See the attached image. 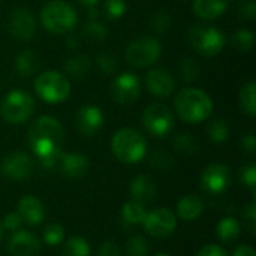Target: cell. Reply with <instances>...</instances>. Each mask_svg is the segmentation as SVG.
I'll use <instances>...</instances> for the list:
<instances>
[{
	"label": "cell",
	"mask_w": 256,
	"mask_h": 256,
	"mask_svg": "<svg viewBox=\"0 0 256 256\" xmlns=\"http://www.w3.org/2000/svg\"><path fill=\"white\" fill-rule=\"evenodd\" d=\"M27 141L33 154L44 168H57L64 144V129L57 118L51 116L39 117L32 124Z\"/></svg>",
	"instance_id": "6da1fadb"
},
{
	"label": "cell",
	"mask_w": 256,
	"mask_h": 256,
	"mask_svg": "<svg viewBox=\"0 0 256 256\" xmlns=\"http://www.w3.org/2000/svg\"><path fill=\"white\" fill-rule=\"evenodd\" d=\"M174 106L178 117L190 124L201 123L212 116L213 100L201 88L186 87L178 92L174 99Z\"/></svg>",
	"instance_id": "7a4b0ae2"
},
{
	"label": "cell",
	"mask_w": 256,
	"mask_h": 256,
	"mask_svg": "<svg viewBox=\"0 0 256 256\" xmlns=\"http://www.w3.org/2000/svg\"><path fill=\"white\" fill-rule=\"evenodd\" d=\"M111 150L117 160L128 165H134L146 158L147 142L138 130L124 128L114 134L111 140Z\"/></svg>",
	"instance_id": "3957f363"
},
{
	"label": "cell",
	"mask_w": 256,
	"mask_h": 256,
	"mask_svg": "<svg viewBox=\"0 0 256 256\" xmlns=\"http://www.w3.org/2000/svg\"><path fill=\"white\" fill-rule=\"evenodd\" d=\"M78 16L75 9L63 0H51L40 10L42 26L56 34L66 33L76 26Z\"/></svg>",
	"instance_id": "277c9868"
},
{
	"label": "cell",
	"mask_w": 256,
	"mask_h": 256,
	"mask_svg": "<svg viewBox=\"0 0 256 256\" xmlns=\"http://www.w3.org/2000/svg\"><path fill=\"white\" fill-rule=\"evenodd\" d=\"M36 108L33 96L24 90L9 92L0 104V116L6 123L21 124L27 122Z\"/></svg>",
	"instance_id": "5b68a950"
},
{
	"label": "cell",
	"mask_w": 256,
	"mask_h": 256,
	"mask_svg": "<svg viewBox=\"0 0 256 256\" xmlns=\"http://www.w3.org/2000/svg\"><path fill=\"white\" fill-rule=\"evenodd\" d=\"M38 96L48 104H60L69 98L70 84L68 78L57 70H45L34 80Z\"/></svg>",
	"instance_id": "8992f818"
},
{
	"label": "cell",
	"mask_w": 256,
	"mask_h": 256,
	"mask_svg": "<svg viewBox=\"0 0 256 256\" xmlns=\"http://www.w3.org/2000/svg\"><path fill=\"white\" fill-rule=\"evenodd\" d=\"M189 42L192 48L201 56L213 57L224 50L226 44V38L224 32H220L213 26L196 24L189 30Z\"/></svg>",
	"instance_id": "52a82bcc"
},
{
	"label": "cell",
	"mask_w": 256,
	"mask_h": 256,
	"mask_svg": "<svg viewBox=\"0 0 256 256\" xmlns=\"http://www.w3.org/2000/svg\"><path fill=\"white\" fill-rule=\"evenodd\" d=\"M162 46L158 39L152 36H140L129 42L126 48V60L136 68H146L158 62Z\"/></svg>",
	"instance_id": "ba28073f"
},
{
	"label": "cell",
	"mask_w": 256,
	"mask_h": 256,
	"mask_svg": "<svg viewBox=\"0 0 256 256\" xmlns=\"http://www.w3.org/2000/svg\"><path fill=\"white\" fill-rule=\"evenodd\" d=\"M142 124L146 130L153 136H165L174 128V116L171 110L160 102L148 105L142 112Z\"/></svg>",
	"instance_id": "9c48e42d"
},
{
	"label": "cell",
	"mask_w": 256,
	"mask_h": 256,
	"mask_svg": "<svg viewBox=\"0 0 256 256\" xmlns=\"http://www.w3.org/2000/svg\"><path fill=\"white\" fill-rule=\"evenodd\" d=\"M144 226V231L153 237V238H165L170 237L176 228H177V218L176 214L166 208H154L152 212H147L144 222L141 224Z\"/></svg>",
	"instance_id": "30bf717a"
},
{
	"label": "cell",
	"mask_w": 256,
	"mask_h": 256,
	"mask_svg": "<svg viewBox=\"0 0 256 256\" xmlns=\"http://www.w3.org/2000/svg\"><path fill=\"white\" fill-rule=\"evenodd\" d=\"M110 93L117 104L130 105L136 102L141 94V81L135 74L123 72L112 80Z\"/></svg>",
	"instance_id": "8fae6325"
},
{
	"label": "cell",
	"mask_w": 256,
	"mask_h": 256,
	"mask_svg": "<svg viewBox=\"0 0 256 256\" xmlns=\"http://www.w3.org/2000/svg\"><path fill=\"white\" fill-rule=\"evenodd\" d=\"M231 182H232L231 170L225 164H219V162L208 165L202 171L200 178L201 188L212 195L224 194L231 186Z\"/></svg>",
	"instance_id": "7c38bea8"
},
{
	"label": "cell",
	"mask_w": 256,
	"mask_h": 256,
	"mask_svg": "<svg viewBox=\"0 0 256 256\" xmlns=\"http://www.w3.org/2000/svg\"><path fill=\"white\" fill-rule=\"evenodd\" d=\"M33 159L24 152H14L3 158L0 164V172L10 180L22 182L27 180L33 172Z\"/></svg>",
	"instance_id": "4fadbf2b"
},
{
	"label": "cell",
	"mask_w": 256,
	"mask_h": 256,
	"mask_svg": "<svg viewBox=\"0 0 256 256\" xmlns=\"http://www.w3.org/2000/svg\"><path fill=\"white\" fill-rule=\"evenodd\" d=\"M104 126V112L96 105H84L75 114V128L84 136L96 135Z\"/></svg>",
	"instance_id": "5bb4252c"
},
{
	"label": "cell",
	"mask_w": 256,
	"mask_h": 256,
	"mask_svg": "<svg viewBox=\"0 0 256 256\" xmlns=\"http://www.w3.org/2000/svg\"><path fill=\"white\" fill-rule=\"evenodd\" d=\"M8 252L12 256H36L40 252V242L33 232L18 230L8 240Z\"/></svg>",
	"instance_id": "9a60e30c"
},
{
	"label": "cell",
	"mask_w": 256,
	"mask_h": 256,
	"mask_svg": "<svg viewBox=\"0 0 256 256\" xmlns=\"http://www.w3.org/2000/svg\"><path fill=\"white\" fill-rule=\"evenodd\" d=\"M9 30L20 40H30L36 32V21L27 8H16L9 18Z\"/></svg>",
	"instance_id": "2e32d148"
},
{
	"label": "cell",
	"mask_w": 256,
	"mask_h": 256,
	"mask_svg": "<svg viewBox=\"0 0 256 256\" xmlns=\"http://www.w3.org/2000/svg\"><path fill=\"white\" fill-rule=\"evenodd\" d=\"M57 170L66 177V178H81L84 177L90 170V160L82 153H62Z\"/></svg>",
	"instance_id": "e0dca14e"
},
{
	"label": "cell",
	"mask_w": 256,
	"mask_h": 256,
	"mask_svg": "<svg viewBox=\"0 0 256 256\" xmlns=\"http://www.w3.org/2000/svg\"><path fill=\"white\" fill-rule=\"evenodd\" d=\"M146 86L152 94L156 98H168L176 87L174 76L164 68H156L148 70L146 75Z\"/></svg>",
	"instance_id": "ac0fdd59"
},
{
	"label": "cell",
	"mask_w": 256,
	"mask_h": 256,
	"mask_svg": "<svg viewBox=\"0 0 256 256\" xmlns=\"http://www.w3.org/2000/svg\"><path fill=\"white\" fill-rule=\"evenodd\" d=\"M16 213L22 219L24 224L30 226H36L45 219V207L44 202L34 195H24L16 206Z\"/></svg>",
	"instance_id": "d6986e66"
},
{
	"label": "cell",
	"mask_w": 256,
	"mask_h": 256,
	"mask_svg": "<svg viewBox=\"0 0 256 256\" xmlns=\"http://www.w3.org/2000/svg\"><path fill=\"white\" fill-rule=\"evenodd\" d=\"M129 190H130V196L134 201H138L141 204H148L152 202L156 195H158V188H156V183L153 182L152 177L146 176V174H141V176H136L132 182H130V186H129Z\"/></svg>",
	"instance_id": "ffe728a7"
},
{
	"label": "cell",
	"mask_w": 256,
	"mask_h": 256,
	"mask_svg": "<svg viewBox=\"0 0 256 256\" xmlns=\"http://www.w3.org/2000/svg\"><path fill=\"white\" fill-rule=\"evenodd\" d=\"M204 208H206L204 200L196 194H190L178 201L177 216L184 222H194L204 213Z\"/></svg>",
	"instance_id": "44dd1931"
},
{
	"label": "cell",
	"mask_w": 256,
	"mask_h": 256,
	"mask_svg": "<svg viewBox=\"0 0 256 256\" xmlns=\"http://www.w3.org/2000/svg\"><path fill=\"white\" fill-rule=\"evenodd\" d=\"M194 12L202 20H216L228 8V0H194Z\"/></svg>",
	"instance_id": "7402d4cb"
},
{
	"label": "cell",
	"mask_w": 256,
	"mask_h": 256,
	"mask_svg": "<svg viewBox=\"0 0 256 256\" xmlns=\"http://www.w3.org/2000/svg\"><path fill=\"white\" fill-rule=\"evenodd\" d=\"M242 230H243V226H242L240 220L232 216H226V218L220 219L219 224L216 225L218 238L226 244L237 242L242 236Z\"/></svg>",
	"instance_id": "603a6c76"
},
{
	"label": "cell",
	"mask_w": 256,
	"mask_h": 256,
	"mask_svg": "<svg viewBox=\"0 0 256 256\" xmlns=\"http://www.w3.org/2000/svg\"><path fill=\"white\" fill-rule=\"evenodd\" d=\"M38 68H39V58L30 50L21 51L16 56V58H15V69L18 70V74L21 76H30V75H33L38 70Z\"/></svg>",
	"instance_id": "cb8c5ba5"
},
{
	"label": "cell",
	"mask_w": 256,
	"mask_h": 256,
	"mask_svg": "<svg viewBox=\"0 0 256 256\" xmlns=\"http://www.w3.org/2000/svg\"><path fill=\"white\" fill-rule=\"evenodd\" d=\"M147 210L144 204L138 201H129L122 207V219L128 225H141L146 219Z\"/></svg>",
	"instance_id": "d4e9b609"
},
{
	"label": "cell",
	"mask_w": 256,
	"mask_h": 256,
	"mask_svg": "<svg viewBox=\"0 0 256 256\" xmlns=\"http://www.w3.org/2000/svg\"><path fill=\"white\" fill-rule=\"evenodd\" d=\"M238 102H240V106L242 110L250 116V117H255L256 114V86L254 81H249L246 82L242 90H240V94H238Z\"/></svg>",
	"instance_id": "484cf974"
},
{
	"label": "cell",
	"mask_w": 256,
	"mask_h": 256,
	"mask_svg": "<svg viewBox=\"0 0 256 256\" xmlns=\"http://www.w3.org/2000/svg\"><path fill=\"white\" fill-rule=\"evenodd\" d=\"M90 58L86 54H76L64 63V70L68 75L80 78L90 70Z\"/></svg>",
	"instance_id": "4316f807"
},
{
	"label": "cell",
	"mask_w": 256,
	"mask_h": 256,
	"mask_svg": "<svg viewBox=\"0 0 256 256\" xmlns=\"http://www.w3.org/2000/svg\"><path fill=\"white\" fill-rule=\"evenodd\" d=\"M62 256H90V244L80 236L69 237L64 242Z\"/></svg>",
	"instance_id": "83f0119b"
},
{
	"label": "cell",
	"mask_w": 256,
	"mask_h": 256,
	"mask_svg": "<svg viewBox=\"0 0 256 256\" xmlns=\"http://www.w3.org/2000/svg\"><path fill=\"white\" fill-rule=\"evenodd\" d=\"M174 148L182 153V154H186V156H194L198 153L200 150V146H198V141L190 135V134H178L176 138H174Z\"/></svg>",
	"instance_id": "f1b7e54d"
},
{
	"label": "cell",
	"mask_w": 256,
	"mask_h": 256,
	"mask_svg": "<svg viewBox=\"0 0 256 256\" xmlns=\"http://www.w3.org/2000/svg\"><path fill=\"white\" fill-rule=\"evenodd\" d=\"M207 135L208 138L216 142V144H222L228 140L230 136V126L224 118H216L213 120L208 128H207Z\"/></svg>",
	"instance_id": "f546056e"
},
{
	"label": "cell",
	"mask_w": 256,
	"mask_h": 256,
	"mask_svg": "<svg viewBox=\"0 0 256 256\" xmlns=\"http://www.w3.org/2000/svg\"><path fill=\"white\" fill-rule=\"evenodd\" d=\"M64 228L58 222H51L44 228V242L48 246H60L64 242Z\"/></svg>",
	"instance_id": "4dcf8cb0"
},
{
	"label": "cell",
	"mask_w": 256,
	"mask_h": 256,
	"mask_svg": "<svg viewBox=\"0 0 256 256\" xmlns=\"http://www.w3.org/2000/svg\"><path fill=\"white\" fill-rule=\"evenodd\" d=\"M82 34L87 39H90L92 42H104L108 36V30L102 22H99L96 20H90L82 27Z\"/></svg>",
	"instance_id": "1f68e13d"
},
{
	"label": "cell",
	"mask_w": 256,
	"mask_h": 256,
	"mask_svg": "<svg viewBox=\"0 0 256 256\" xmlns=\"http://www.w3.org/2000/svg\"><path fill=\"white\" fill-rule=\"evenodd\" d=\"M178 74L184 82H194L200 76V64L194 58H183L178 63Z\"/></svg>",
	"instance_id": "d6a6232c"
},
{
	"label": "cell",
	"mask_w": 256,
	"mask_h": 256,
	"mask_svg": "<svg viewBox=\"0 0 256 256\" xmlns=\"http://www.w3.org/2000/svg\"><path fill=\"white\" fill-rule=\"evenodd\" d=\"M148 254H150L148 243L141 236L132 237L126 244V255L128 256H148Z\"/></svg>",
	"instance_id": "836d02e7"
},
{
	"label": "cell",
	"mask_w": 256,
	"mask_h": 256,
	"mask_svg": "<svg viewBox=\"0 0 256 256\" xmlns=\"http://www.w3.org/2000/svg\"><path fill=\"white\" fill-rule=\"evenodd\" d=\"M231 42L238 51H250L254 46V33L248 28H242L234 33Z\"/></svg>",
	"instance_id": "e575fe53"
},
{
	"label": "cell",
	"mask_w": 256,
	"mask_h": 256,
	"mask_svg": "<svg viewBox=\"0 0 256 256\" xmlns=\"http://www.w3.org/2000/svg\"><path fill=\"white\" fill-rule=\"evenodd\" d=\"M126 8L128 6L124 0H105L104 3V12L111 20L122 18L126 14Z\"/></svg>",
	"instance_id": "d590c367"
},
{
	"label": "cell",
	"mask_w": 256,
	"mask_h": 256,
	"mask_svg": "<svg viewBox=\"0 0 256 256\" xmlns=\"http://www.w3.org/2000/svg\"><path fill=\"white\" fill-rule=\"evenodd\" d=\"M150 26L156 33H164L171 26V15L166 10H158L150 20Z\"/></svg>",
	"instance_id": "8d00e7d4"
},
{
	"label": "cell",
	"mask_w": 256,
	"mask_h": 256,
	"mask_svg": "<svg viewBox=\"0 0 256 256\" xmlns=\"http://www.w3.org/2000/svg\"><path fill=\"white\" fill-rule=\"evenodd\" d=\"M150 160H152V166L156 170H170L174 165L172 156L166 152H162V150H156L152 154Z\"/></svg>",
	"instance_id": "74e56055"
},
{
	"label": "cell",
	"mask_w": 256,
	"mask_h": 256,
	"mask_svg": "<svg viewBox=\"0 0 256 256\" xmlns=\"http://www.w3.org/2000/svg\"><path fill=\"white\" fill-rule=\"evenodd\" d=\"M96 63L104 74H114L117 70V58L110 52H102L98 56Z\"/></svg>",
	"instance_id": "f35d334b"
},
{
	"label": "cell",
	"mask_w": 256,
	"mask_h": 256,
	"mask_svg": "<svg viewBox=\"0 0 256 256\" xmlns=\"http://www.w3.org/2000/svg\"><path fill=\"white\" fill-rule=\"evenodd\" d=\"M240 180H242V183L248 188V189H250L254 194H255L256 190V166L252 164V165H248V166H244L242 171H240Z\"/></svg>",
	"instance_id": "ab89813d"
},
{
	"label": "cell",
	"mask_w": 256,
	"mask_h": 256,
	"mask_svg": "<svg viewBox=\"0 0 256 256\" xmlns=\"http://www.w3.org/2000/svg\"><path fill=\"white\" fill-rule=\"evenodd\" d=\"M243 220H244V226L248 228V231L254 236L256 231V204L252 202L249 204L244 212H243Z\"/></svg>",
	"instance_id": "60d3db41"
},
{
	"label": "cell",
	"mask_w": 256,
	"mask_h": 256,
	"mask_svg": "<svg viewBox=\"0 0 256 256\" xmlns=\"http://www.w3.org/2000/svg\"><path fill=\"white\" fill-rule=\"evenodd\" d=\"M2 225H3V230H8V231L14 232V231H18L21 228L22 219L20 218V214L16 212H12V213L4 216V219L2 220Z\"/></svg>",
	"instance_id": "b9f144b4"
},
{
	"label": "cell",
	"mask_w": 256,
	"mask_h": 256,
	"mask_svg": "<svg viewBox=\"0 0 256 256\" xmlns=\"http://www.w3.org/2000/svg\"><path fill=\"white\" fill-rule=\"evenodd\" d=\"M98 256H122L120 248L112 242H105L99 246Z\"/></svg>",
	"instance_id": "7bdbcfd3"
},
{
	"label": "cell",
	"mask_w": 256,
	"mask_h": 256,
	"mask_svg": "<svg viewBox=\"0 0 256 256\" xmlns=\"http://www.w3.org/2000/svg\"><path fill=\"white\" fill-rule=\"evenodd\" d=\"M196 256H228V254L225 252L224 248H220L218 244H207L200 249Z\"/></svg>",
	"instance_id": "ee69618b"
},
{
	"label": "cell",
	"mask_w": 256,
	"mask_h": 256,
	"mask_svg": "<svg viewBox=\"0 0 256 256\" xmlns=\"http://www.w3.org/2000/svg\"><path fill=\"white\" fill-rule=\"evenodd\" d=\"M242 12L246 18L254 20L256 16V4L254 0H248L243 6H242Z\"/></svg>",
	"instance_id": "f6af8a7d"
},
{
	"label": "cell",
	"mask_w": 256,
	"mask_h": 256,
	"mask_svg": "<svg viewBox=\"0 0 256 256\" xmlns=\"http://www.w3.org/2000/svg\"><path fill=\"white\" fill-rule=\"evenodd\" d=\"M232 256H256L255 249L248 244H240L234 249Z\"/></svg>",
	"instance_id": "bcb514c9"
},
{
	"label": "cell",
	"mask_w": 256,
	"mask_h": 256,
	"mask_svg": "<svg viewBox=\"0 0 256 256\" xmlns=\"http://www.w3.org/2000/svg\"><path fill=\"white\" fill-rule=\"evenodd\" d=\"M243 147H244V150L248 152V153H255L256 150V138L255 135H246V136H243Z\"/></svg>",
	"instance_id": "7dc6e473"
},
{
	"label": "cell",
	"mask_w": 256,
	"mask_h": 256,
	"mask_svg": "<svg viewBox=\"0 0 256 256\" xmlns=\"http://www.w3.org/2000/svg\"><path fill=\"white\" fill-rule=\"evenodd\" d=\"M66 45H68L70 50H75L76 46H80V38H76L75 34L68 36V39H66Z\"/></svg>",
	"instance_id": "c3c4849f"
},
{
	"label": "cell",
	"mask_w": 256,
	"mask_h": 256,
	"mask_svg": "<svg viewBox=\"0 0 256 256\" xmlns=\"http://www.w3.org/2000/svg\"><path fill=\"white\" fill-rule=\"evenodd\" d=\"M98 2H99V0H80V3H82L84 6H88V8H90V6H96Z\"/></svg>",
	"instance_id": "681fc988"
},
{
	"label": "cell",
	"mask_w": 256,
	"mask_h": 256,
	"mask_svg": "<svg viewBox=\"0 0 256 256\" xmlns=\"http://www.w3.org/2000/svg\"><path fill=\"white\" fill-rule=\"evenodd\" d=\"M2 237H3V225L0 222V240H2Z\"/></svg>",
	"instance_id": "f907efd6"
},
{
	"label": "cell",
	"mask_w": 256,
	"mask_h": 256,
	"mask_svg": "<svg viewBox=\"0 0 256 256\" xmlns=\"http://www.w3.org/2000/svg\"><path fill=\"white\" fill-rule=\"evenodd\" d=\"M154 256H170V255H168V254H156Z\"/></svg>",
	"instance_id": "816d5d0a"
}]
</instances>
